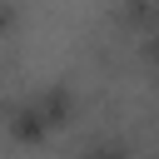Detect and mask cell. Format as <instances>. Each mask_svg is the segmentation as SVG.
<instances>
[{
    "label": "cell",
    "instance_id": "cell-2",
    "mask_svg": "<svg viewBox=\"0 0 159 159\" xmlns=\"http://www.w3.org/2000/svg\"><path fill=\"white\" fill-rule=\"evenodd\" d=\"M84 159H124V149H119V144H94Z\"/></svg>",
    "mask_w": 159,
    "mask_h": 159
},
{
    "label": "cell",
    "instance_id": "cell-1",
    "mask_svg": "<svg viewBox=\"0 0 159 159\" xmlns=\"http://www.w3.org/2000/svg\"><path fill=\"white\" fill-rule=\"evenodd\" d=\"M65 114H70V94H65V89H45V94H25L20 104H10V109H5V129H10L15 139H40V134H50Z\"/></svg>",
    "mask_w": 159,
    "mask_h": 159
}]
</instances>
